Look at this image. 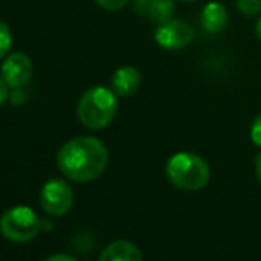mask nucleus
<instances>
[{
	"instance_id": "obj_16",
	"label": "nucleus",
	"mask_w": 261,
	"mask_h": 261,
	"mask_svg": "<svg viewBox=\"0 0 261 261\" xmlns=\"http://www.w3.org/2000/svg\"><path fill=\"white\" fill-rule=\"evenodd\" d=\"M7 96H9V86H7L6 80H4L2 75H0V105L7 100Z\"/></svg>"
},
{
	"instance_id": "obj_3",
	"label": "nucleus",
	"mask_w": 261,
	"mask_h": 261,
	"mask_svg": "<svg viewBox=\"0 0 261 261\" xmlns=\"http://www.w3.org/2000/svg\"><path fill=\"white\" fill-rule=\"evenodd\" d=\"M165 174L169 181L179 190L187 192H196L210 181V167L201 156L194 153H176L167 160L165 165Z\"/></svg>"
},
{
	"instance_id": "obj_12",
	"label": "nucleus",
	"mask_w": 261,
	"mask_h": 261,
	"mask_svg": "<svg viewBox=\"0 0 261 261\" xmlns=\"http://www.w3.org/2000/svg\"><path fill=\"white\" fill-rule=\"evenodd\" d=\"M13 45V34H11V29L7 27L6 21L0 20V59H4L11 50Z\"/></svg>"
},
{
	"instance_id": "obj_7",
	"label": "nucleus",
	"mask_w": 261,
	"mask_h": 261,
	"mask_svg": "<svg viewBox=\"0 0 261 261\" xmlns=\"http://www.w3.org/2000/svg\"><path fill=\"white\" fill-rule=\"evenodd\" d=\"M2 79L11 89H20L31 80L32 76V61L27 54L23 52H14L7 55L6 61L2 62Z\"/></svg>"
},
{
	"instance_id": "obj_20",
	"label": "nucleus",
	"mask_w": 261,
	"mask_h": 261,
	"mask_svg": "<svg viewBox=\"0 0 261 261\" xmlns=\"http://www.w3.org/2000/svg\"><path fill=\"white\" fill-rule=\"evenodd\" d=\"M183 2H192V0H183Z\"/></svg>"
},
{
	"instance_id": "obj_10",
	"label": "nucleus",
	"mask_w": 261,
	"mask_h": 261,
	"mask_svg": "<svg viewBox=\"0 0 261 261\" xmlns=\"http://www.w3.org/2000/svg\"><path fill=\"white\" fill-rule=\"evenodd\" d=\"M98 261H142V254L135 244L128 240H117L107 245Z\"/></svg>"
},
{
	"instance_id": "obj_11",
	"label": "nucleus",
	"mask_w": 261,
	"mask_h": 261,
	"mask_svg": "<svg viewBox=\"0 0 261 261\" xmlns=\"http://www.w3.org/2000/svg\"><path fill=\"white\" fill-rule=\"evenodd\" d=\"M201 25L208 34L222 32L227 25V9L219 2H210L201 11Z\"/></svg>"
},
{
	"instance_id": "obj_9",
	"label": "nucleus",
	"mask_w": 261,
	"mask_h": 261,
	"mask_svg": "<svg viewBox=\"0 0 261 261\" xmlns=\"http://www.w3.org/2000/svg\"><path fill=\"white\" fill-rule=\"evenodd\" d=\"M141 84H142V75L134 66H123V68L116 69L112 79H110L112 91L117 96H124V98L137 93Z\"/></svg>"
},
{
	"instance_id": "obj_6",
	"label": "nucleus",
	"mask_w": 261,
	"mask_h": 261,
	"mask_svg": "<svg viewBox=\"0 0 261 261\" xmlns=\"http://www.w3.org/2000/svg\"><path fill=\"white\" fill-rule=\"evenodd\" d=\"M194 39V29L183 20H169L155 31V41L164 50H181L189 46Z\"/></svg>"
},
{
	"instance_id": "obj_4",
	"label": "nucleus",
	"mask_w": 261,
	"mask_h": 261,
	"mask_svg": "<svg viewBox=\"0 0 261 261\" xmlns=\"http://www.w3.org/2000/svg\"><path fill=\"white\" fill-rule=\"evenodd\" d=\"M43 220L29 206H14L7 210L0 219V233L14 244H27L39 234Z\"/></svg>"
},
{
	"instance_id": "obj_5",
	"label": "nucleus",
	"mask_w": 261,
	"mask_h": 261,
	"mask_svg": "<svg viewBox=\"0 0 261 261\" xmlns=\"http://www.w3.org/2000/svg\"><path fill=\"white\" fill-rule=\"evenodd\" d=\"M39 204L48 215L62 217L73 206V190L64 179H48L41 187L39 192Z\"/></svg>"
},
{
	"instance_id": "obj_15",
	"label": "nucleus",
	"mask_w": 261,
	"mask_h": 261,
	"mask_svg": "<svg viewBox=\"0 0 261 261\" xmlns=\"http://www.w3.org/2000/svg\"><path fill=\"white\" fill-rule=\"evenodd\" d=\"M251 141L254 142L258 148H261V114L254 117L251 124Z\"/></svg>"
},
{
	"instance_id": "obj_2",
	"label": "nucleus",
	"mask_w": 261,
	"mask_h": 261,
	"mask_svg": "<svg viewBox=\"0 0 261 261\" xmlns=\"http://www.w3.org/2000/svg\"><path fill=\"white\" fill-rule=\"evenodd\" d=\"M117 94L103 86H94L80 96L76 105L79 121L89 130H103L117 114Z\"/></svg>"
},
{
	"instance_id": "obj_19",
	"label": "nucleus",
	"mask_w": 261,
	"mask_h": 261,
	"mask_svg": "<svg viewBox=\"0 0 261 261\" xmlns=\"http://www.w3.org/2000/svg\"><path fill=\"white\" fill-rule=\"evenodd\" d=\"M256 34H258L259 41H261V18L258 20V23H256Z\"/></svg>"
},
{
	"instance_id": "obj_8",
	"label": "nucleus",
	"mask_w": 261,
	"mask_h": 261,
	"mask_svg": "<svg viewBox=\"0 0 261 261\" xmlns=\"http://www.w3.org/2000/svg\"><path fill=\"white\" fill-rule=\"evenodd\" d=\"M134 7L139 14L146 16L156 25L167 23L174 18L176 4L174 0H135Z\"/></svg>"
},
{
	"instance_id": "obj_13",
	"label": "nucleus",
	"mask_w": 261,
	"mask_h": 261,
	"mask_svg": "<svg viewBox=\"0 0 261 261\" xmlns=\"http://www.w3.org/2000/svg\"><path fill=\"white\" fill-rule=\"evenodd\" d=\"M237 9L245 16H258L261 13V0H237Z\"/></svg>"
},
{
	"instance_id": "obj_18",
	"label": "nucleus",
	"mask_w": 261,
	"mask_h": 261,
	"mask_svg": "<svg viewBox=\"0 0 261 261\" xmlns=\"http://www.w3.org/2000/svg\"><path fill=\"white\" fill-rule=\"evenodd\" d=\"M254 167H256V176L259 179V185H261V151L256 155V160H254Z\"/></svg>"
},
{
	"instance_id": "obj_14",
	"label": "nucleus",
	"mask_w": 261,
	"mask_h": 261,
	"mask_svg": "<svg viewBox=\"0 0 261 261\" xmlns=\"http://www.w3.org/2000/svg\"><path fill=\"white\" fill-rule=\"evenodd\" d=\"M130 0H96V4L100 7H103L107 11H119L123 7L128 6Z\"/></svg>"
},
{
	"instance_id": "obj_17",
	"label": "nucleus",
	"mask_w": 261,
	"mask_h": 261,
	"mask_svg": "<svg viewBox=\"0 0 261 261\" xmlns=\"http://www.w3.org/2000/svg\"><path fill=\"white\" fill-rule=\"evenodd\" d=\"M46 261H76V259L69 254H54V256H50Z\"/></svg>"
},
{
	"instance_id": "obj_1",
	"label": "nucleus",
	"mask_w": 261,
	"mask_h": 261,
	"mask_svg": "<svg viewBox=\"0 0 261 261\" xmlns=\"http://www.w3.org/2000/svg\"><path fill=\"white\" fill-rule=\"evenodd\" d=\"M57 165L71 181L89 183L105 172L109 149L96 137H75L59 149Z\"/></svg>"
}]
</instances>
